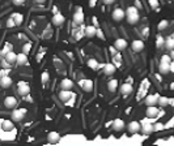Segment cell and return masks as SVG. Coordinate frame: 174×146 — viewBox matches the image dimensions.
I'll use <instances>...</instances> for the list:
<instances>
[{"mask_svg": "<svg viewBox=\"0 0 174 146\" xmlns=\"http://www.w3.org/2000/svg\"><path fill=\"white\" fill-rule=\"evenodd\" d=\"M93 22H94V26H96V25L98 26V21H97V18H96V17H93Z\"/></svg>", "mask_w": 174, "mask_h": 146, "instance_id": "obj_47", "label": "cell"}, {"mask_svg": "<svg viewBox=\"0 0 174 146\" xmlns=\"http://www.w3.org/2000/svg\"><path fill=\"white\" fill-rule=\"evenodd\" d=\"M50 80V76H49V72H43L42 73V82L43 84H46L47 81Z\"/></svg>", "mask_w": 174, "mask_h": 146, "instance_id": "obj_37", "label": "cell"}, {"mask_svg": "<svg viewBox=\"0 0 174 146\" xmlns=\"http://www.w3.org/2000/svg\"><path fill=\"white\" fill-rule=\"evenodd\" d=\"M164 46L168 48L169 51H173V47H174V41H173V36H168L164 42Z\"/></svg>", "mask_w": 174, "mask_h": 146, "instance_id": "obj_29", "label": "cell"}, {"mask_svg": "<svg viewBox=\"0 0 174 146\" xmlns=\"http://www.w3.org/2000/svg\"><path fill=\"white\" fill-rule=\"evenodd\" d=\"M107 90L110 91V93H115L118 90V80H115V78H113V80H110V81L107 82Z\"/></svg>", "mask_w": 174, "mask_h": 146, "instance_id": "obj_22", "label": "cell"}, {"mask_svg": "<svg viewBox=\"0 0 174 146\" xmlns=\"http://www.w3.org/2000/svg\"><path fill=\"white\" fill-rule=\"evenodd\" d=\"M157 105L160 106V107H166V106H169V98H166V97H160V95H158Z\"/></svg>", "mask_w": 174, "mask_h": 146, "instance_id": "obj_30", "label": "cell"}, {"mask_svg": "<svg viewBox=\"0 0 174 146\" xmlns=\"http://www.w3.org/2000/svg\"><path fill=\"white\" fill-rule=\"evenodd\" d=\"M115 71H117V67H115L114 64H111V63H107V64L104 65V73H105V75H107V76L114 75Z\"/></svg>", "mask_w": 174, "mask_h": 146, "instance_id": "obj_14", "label": "cell"}, {"mask_svg": "<svg viewBox=\"0 0 174 146\" xmlns=\"http://www.w3.org/2000/svg\"><path fill=\"white\" fill-rule=\"evenodd\" d=\"M4 56H5V61L8 63V64H14V63H16V56H17V54L13 52L12 50L8 51L7 54H4Z\"/></svg>", "mask_w": 174, "mask_h": 146, "instance_id": "obj_15", "label": "cell"}, {"mask_svg": "<svg viewBox=\"0 0 174 146\" xmlns=\"http://www.w3.org/2000/svg\"><path fill=\"white\" fill-rule=\"evenodd\" d=\"M164 42H165V38H164L162 35L158 34V35L156 36V47H157V48H162V47H164Z\"/></svg>", "mask_w": 174, "mask_h": 146, "instance_id": "obj_31", "label": "cell"}, {"mask_svg": "<svg viewBox=\"0 0 174 146\" xmlns=\"http://www.w3.org/2000/svg\"><path fill=\"white\" fill-rule=\"evenodd\" d=\"M16 64H18V65H25V64H28V55L24 54V52L17 54V56H16Z\"/></svg>", "mask_w": 174, "mask_h": 146, "instance_id": "obj_23", "label": "cell"}, {"mask_svg": "<svg viewBox=\"0 0 174 146\" xmlns=\"http://www.w3.org/2000/svg\"><path fill=\"white\" fill-rule=\"evenodd\" d=\"M146 114H147V118H157L158 108H157L156 106H148Z\"/></svg>", "mask_w": 174, "mask_h": 146, "instance_id": "obj_19", "label": "cell"}, {"mask_svg": "<svg viewBox=\"0 0 174 146\" xmlns=\"http://www.w3.org/2000/svg\"><path fill=\"white\" fill-rule=\"evenodd\" d=\"M140 125H141V124L139 123V121H131V123H128V132L130 133H131V134H135V133H137V132H139V130H140Z\"/></svg>", "mask_w": 174, "mask_h": 146, "instance_id": "obj_9", "label": "cell"}, {"mask_svg": "<svg viewBox=\"0 0 174 146\" xmlns=\"http://www.w3.org/2000/svg\"><path fill=\"white\" fill-rule=\"evenodd\" d=\"M131 47H132V50L135 51V52H141V51L144 50V42L140 41V39H136L131 43Z\"/></svg>", "mask_w": 174, "mask_h": 146, "instance_id": "obj_11", "label": "cell"}, {"mask_svg": "<svg viewBox=\"0 0 174 146\" xmlns=\"http://www.w3.org/2000/svg\"><path fill=\"white\" fill-rule=\"evenodd\" d=\"M161 61H162V63H170L171 59H170L169 55H162V56H161Z\"/></svg>", "mask_w": 174, "mask_h": 146, "instance_id": "obj_40", "label": "cell"}, {"mask_svg": "<svg viewBox=\"0 0 174 146\" xmlns=\"http://www.w3.org/2000/svg\"><path fill=\"white\" fill-rule=\"evenodd\" d=\"M134 90V87L131 84H123L120 85V93L123 94V95H130V94L132 93Z\"/></svg>", "mask_w": 174, "mask_h": 146, "instance_id": "obj_20", "label": "cell"}, {"mask_svg": "<svg viewBox=\"0 0 174 146\" xmlns=\"http://www.w3.org/2000/svg\"><path fill=\"white\" fill-rule=\"evenodd\" d=\"M74 87V81L69 78H63L60 82V89L62 90H71Z\"/></svg>", "mask_w": 174, "mask_h": 146, "instance_id": "obj_10", "label": "cell"}, {"mask_svg": "<svg viewBox=\"0 0 174 146\" xmlns=\"http://www.w3.org/2000/svg\"><path fill=\"white\" fill-rule=\"evenodd\" d=\"M125 13H126V14H130V13H139V9H137L135 5H132V7H128L127 11H126Z\"/></svg>", "mask_w": 174, "mask_h": 146, "instance_id": "obj_36", "label": "cell"}, {"mask_svg": "<svg viewBox=\"0 0 174 146\" xmlns=\"http://www.w3.org/2000/svg\"><path fill=\"white\" fill-rule=\"evenodd\" d=\"M127 17V22L130 25H135L136 22H139V13H130V14H126Z\"/></svg>", "mask_w": 174, "mask_h": 146, "instance_id": "obj_21", "label": "cell"}, {"mask_svg": "<svg viewBox=\"0 0 174 146\" xmlns=\"http://www.w3.org/2000/svg\"><path fill=\"white\" fill-rule=\"evenodd\" d=\"M126 17V13L122 8H115L113 12V20L117 21V22H120V21Z\"/></svg>", "mask_w": 174, "mask_h": 146, "instance_id": "obj_5", "label": "cell"}, {"mask_svg": "<svg viewBox=\"0 0 174 146\" xmlns=\"http://www.w3.org/2000/svg\"><path fill=\"white\" fill-rule=\"evenodd\" d=\"M74 94L71 93V90H62L60 93H59V98L63 100V102H67Z\"/></svg>", "mask_w": 174, "mask_h": 146, "instance_id": "obj_28", "label": "cell"}, {"mask_svg": "<svg viewBox=\"0 0 174 146\" xmlns=\"http://www.w3.org/2000/svg\"><path fill=\"white\" fill-rule=\"evenodd\" d=\"M125 127H126V124H125V121H123L122 119H115L114 123H113V128H114V130H117V132L123 130V129H125Z\"/></svg>", "mask_w": 174, "mask_h": 146, "instance_id": "obj_16", "label": "cell"}, {"mask_svg": "<svg viewBox=\"0 0 174 146\" xmlns=\"http://www.w3.org/2000/svg\"><path fill=\"white\" fill-rule=\"evenodd\" d=\"M135 7H136V8H141V3H140V0H135Z\"/></svg>", "mask_w": 174, "mask_h": 146, "instance_id": "obj_44", "label": "cell"}, {"mask_svg": "<svg viewBox=\"0 0 174 146\" xmlns=\"http://www.w3.org/2000/svg\"><path fill=\"white\" fill-rule=\"evenodd\" d=\"M12 85V78L9 76H3L2 78H0V86L3 87V89H8V87H11Z\"/></svg>", "mask_w": 174, "mask_h": 146, "instance_id": "obj_12", "label": "cell"}, {"mask_svg": "<svg viewBox=\"0 0 174 146\" xmlns=\"http://www.w3.org/2000/svg\"><path fill=\"white\" fill-rule=\"evenodd\" d=\"M30 93V85L28 82H18V94L20 95H28V94Z\"/></svg>", "mask_w": 174, "mask_h": 146, "instance_id": "obj_4", "label": "cell"}, {"mask_svg": "<svg viewBox=\"0 0 174 146\" xmlns=\"http://www.w3.org/2000/svg\"><path fill=\"white\" fill-rule=\"evenodd\" d=\"M11 18L13 20V22H14L16 26L21 25V24H23V21H24V17H23V14H21V13H13L11 16Z\"/></svg>", "mask_w": 174, "mask_h": 146, "instance_id": "obj_25", "label": "cell"}, {"mask_svg": "<svg viewBox=\"0 0 174 146\" xmlns=\"http://www.w3.org/2000/svg\"><path fill=\"white\" fill-rule=\"evenodd\" d=\"M148 3L153 9H157L158 5H160V2H158V0H148Z\"/></svg>", "mask_w": 174, "mask_h": 146, "instance_id": "obj_35", "label": "cell"}, {"mask_svg": "<svg viewBox=\"0 0 174 146\" xmlns=\"http://www.w3.org/2000/svg\"><path fill=\"white\" fill-rule=\"evenodd\" d=\"M2 128L3 130H5V132H11V130H13V121L12 120H4L2 123Z\"/></svg>", "mask_w": 174, "mask_h": 146, "instance_id": "obj_27", "label": "cell"}, {"mask_svg": "<svg viewBox=\"0 0 174 146\" xmlns=\"http://www.w3.org/2000/svg\"><path fill=\"white\" fill-rule=\"evenodd\" d=\"M79 85H80V87L86 93H90L93 90V81L92 80H81V81H79Z\"/></svg>", "mask_w": 174, "mask_h": 146, "instance_id": "obj_2", "label": "cell"}, {"mask_svg": "<svg viewBox=\"0 0 174 146\" xmlns=\"http://www.w3.org/2000/svg\"><path fill=\"white\" fill-rule=\"evenodd\" d=\"M4 106H5L7 108H9V110H13L14 107L17 106V99L14 98V97H12V95L7 97V98L4 99Z\"/></svg>", "mask_w": 174, "mask_h": 146, "instance_id": "obj_7", "label": "cell"}, {"mask_svg": "<svg viewBox=\"0 0 174 146\" xmlns=\"http://www.w3.org/2000/svg\"><path fill=\"white\" fill-rule=\"evenodd\" d=\"M157 99H158L157 94H151V95H147L146 105L147 106H157Z\"/></svg>", "mask_w": 174, "mask_h": 146, "instance_id": "obj_17", "label": "cell"}, {"mask_svg": "<svg viewBox=\"0 0 174 146\" xmlns=\"http://www.w3.org/2000/svg\"><path fill=\"white\" fill-rule=\"evenodd\" d=\"M169 26V21H166V20H162V21H160V24L157 25V27H158V30H165L166 27Z\"/></svg>", "mask_w": 174, "mask_h": 146, "instance_id": "obj_33", "label": "cell"}, {"mask_svg": "<svg viewBox=\"0 0 174 146\" xmlns=\"http://www.w3.org/2000/svg\"><path fill=\"white\" fill-rule=\"evenodd\" d=\"M7 75V71H0V78H2L3 76H5Z\"/></svg>", "mask_w": 174, "mask_h": 146, "instance_id": "obj_46", "label": "cell"}, {"mask_svg": "<svg viewBox=\"0 0 174 146\" xmlns=\"http://www.w3.org/2000/svg\"><path fill=\"white\" fill-rule=\"evenodd\" d=\"M64 22V16L60 13H55L54 16H53V24L55 26H62Z\"/></svg>", "mask_w": 174, "mask_h": 146, "instance_id": "obj_18", "label": "cell"}, {"mask_svg": "<svg viewBox=\"0 0 174 146\" xmlns=\"http://www.w3.org/2000/svg\"><path fill=\"white\" fill-rule=\"evenodd\" d=\"M96 4H97V0H89V7H90V8H94Z\"/></svg>", "mask_w": 174, "mask_h": 146, "instance_id": "obj_43", "label": "cell"}, {"mask_svg": "<svg viewBox=\"0 0 174 146\" xmlns=\"http://www.w3.org/2000/svg\"><path fill=\"white\" fill-rule=\"evenodd\" d=\"M32 50V43L30 42H28V43H25V45H24V47H23V52L24 54H29V51H30Z\"/></svg>", "mask_w": 174, "mask_h": 146, "instance_id": "obj_34", "label": "cell"}, {"mask_svg": "<svg viewBox=\"0 0 174 146\" xmlns=\"http://www.w3.org/2000/svg\"><path fill=\"white\" fill-rule=\"evenodd\" d=\"M12 3H13V5H24V3H25V0H12Z\"/></svg>", "mask_w": 174, "mask_h": 146, "instance_id": "obj_41", "label": "cell"}, {"mask_svg": "<svg viewBox=\"0 0 174 146\" xmlns=\"http://www.w3.org/2000/svg\"><path fill=\"white\" fill-rule=\"evenodd\" d=\"M96 32H97V27L94 25H89V26L85 27L84 35H86L88 38H93V36H96Z\"/></svg>", "mask_w": 174, "mask_h": 146, "instance_id": "obj_13", "label": "cell"}, {"mask_svg": "<svg viewBox=\"0 0 174 146\" xmlns=\"http://www.w3.org/2000/svg\"><path fill=\"white\" fill-rule=\"evenodd\" d=\"M47 140H49L50 144H55V142H58L60 140V136L58 132H50L49 136H47Z\"/></svg>", "mask_w": 174, "mask_h": 146, "instance_id": "obj_26", "label": "cell"}, {"mask_svg": "<svg viewBox=\"0 0 174 146\" xmlns=\"http://www.w3.org/2000/svg\"><path fill=\"white\" fill-rule=\"evenodd\" d=\"M102 2H104L105 4H113V3L115 2V0H102Z\"/></svg>", "mask_w": 174, "mask_h": 146, "instance_id": "obj_45", "label": "cell"}, {"mask_svg": "<svg viewBox=\"0 0 174 146\" xmlns=\"http://www.w3.org/2000/svg\"><path fill=\"white\" fill-rule=\"evenodd\" d=\"M86 64H88V67H90L92 69H97L98 68V61L96 59H89Z\"/></svg>", "mask_w": 174, "mask_h": 146, "instance_id": "obj_32", "label": "cell"}, {"mask_svg": "<svg viewBox=\"0 0 174 146\" xmlns=\"http://www.w3.org/2000/svg\"><path fill=\"white\" fill-rule=\"evenodd\" d=\"M96 35L98 36L100 39H102V41L105 39V35H104V32L101 30V29H97V32H96Z\"/></svg>", "mask_w": 174, "mask_h": 146, "instance_id": "obj_38", "label": "cell"}, {"mask_svg": "<svg viewBox=\"0 0 174 146\" xmlns=\"http://www.w3.org/2000/svg\"><path fill=\"white\" fill-rule=\"evenodd\" d=\"M74 22L76 25H81L84 22V13H83L81 8H77V12L74 13Z\"/></svg>", "mask_w": 174, "mask_h": 146, "instance_id": "obj_8", "label": "cell"}, {"mask_svg": "<svg viewBox=\"0 0 174 146\" xmlns=\"http://www.w3.org/2000/svg\"><path fill=\"white\" fill-rule=\"evenodd\" d=\"M7 26H8V27H13V26H16V25H14V22H13V20L9 17L8 18V21H7Z\"/></svg>", "mask_w": 174, "mask_h": 146, "instance_id": "obj_42", "label": "cell"}, {"mask_svg": "<svg viewBox=\"0 0 174 146\" xmlns=\"http://www.w3.org/2000/svg\"><path fill=\"white\" fill-rule=\"evenodd\" d=\"M162 128H164V124L162 123H157V124L153 125V132H155V130H161Z\"/></svg>", "mask_w": 174, "mask_h": 146, "instance_id": "obj_39", "label": "cell"}, {"mask_svg": "<svg viewBox=\"0 0 174 146\" xmlns=\"http://www.w3.org/2000/svg\"><path fill=\"white\" fill-rule=\"evenodd\" d=\"M158 71H160L161 75H168L170 71H173V63H162L160 61V65H158Z\"/></svg>", "mask_w": 174, "mask_h": 146, "instance_id": "obj_3", "label": "cell"}, {"mask_svg": "<svg viewBox=\"0 0 174 146\" xmlns=\"http://www.w3.org/2000/svg\"><path fill=\"white\" fill-rule=\"evenodd\" d=\"M26 115V110L25 108H13L12 111V121H21L24 119V116Z\"/></svg>", "mask_w": 174, "mask_h": 146, "instance_id": "obj_1", "label": "cell"}, {"mask_svg": "<svg viewBox=\"0 0 174 146\" xmlns=\"http://www.w3.org/2000/svg\"><path fill=\"white\" fill-rule=\"evenodd\" d=\"M140 130L144 133V134H151L152 132H153V125H152V124L149 123H144L143 125H140Z\"/></svg>", "mask_w": 174, "mask_h": 146, "instance_id": "obj_24", "label": "cell"}, {"mask_svg": "<svg viewBox=\"0 0 174 146\" xmlns=\"http://www.w3.org/2000/svg\"><path fill=\"white\" fill-rule=\"evenodd\" d=\"M128 46V43L126 39H123V38H118L117 41L114 42V47L115 50H118V51H123V50H126Z\"/></svg>", "mask_w": 174, "mask_h": 146, "instance_id": "obj_6", "label": "cell"}]
</instances>
